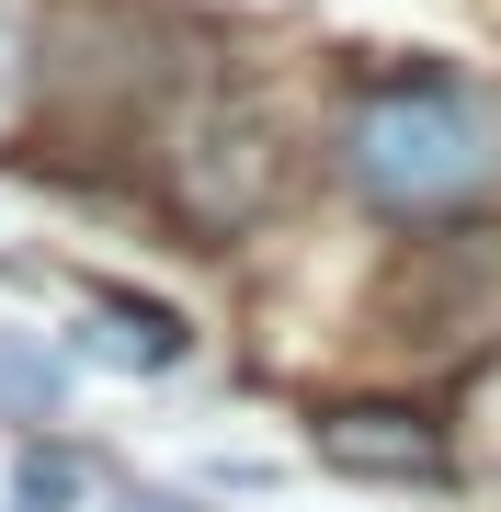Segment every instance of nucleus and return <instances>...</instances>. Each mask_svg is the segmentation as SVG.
Returning a JSON list of instances; mask_svg holds the SVG:
<instances>
[{"mask_svg": "<svg viewBox=\"0 0 501 512\" xmlns=\"http://www.w3.org/2000/svg\"><path fill=\"white\" fill-rule=\"evenodd\" d=\"M342 183L399 228H456L501 205V103L456 69H388L342 103Z\"/></svg>", "mask_w": 501, "mask_h": 512, "instance_id": "obj_1", "label": "nucleus"}, {"mask_svg": "<svg viewBox=\"0 0 501 512\" xmlns=\"http://www.w3.org/2000/svg\"><path fill=\"white\" fill-rule=\"evenodd\" d=\"M80 353H92V365H114V376H171V365L194 353V330H183V308H171V296L92 285V296H80Z\"/></svg>", "mask_w": 501, "mask_h": 512, "instance_id": "obj_2", "label": "nucleus"}, {"mask_svg": "<svg viewBox=\"0 0 501 512\" xmlns=\"http://www.w3.org/2000/svg\"><path fill=\"white\" fill-rule=\"evenodd\" d=\"M319 456L353 467V478H445L456 444L433 433L422 410H331V421H319Z\"/></svg>", "mask_w": 501, "mask_h": 512, "instance_id": "obj_3", "label": "nucleus"}, {"mask_svg": "<svg viewBox=\"0 0 501 512\" xmlns=\"http://www.w3.org/2000/svg\"><path fill=\"white\" fill-rule=\"evenodd\" d=\"M0 421H57V353L35 342V330H0Z\"/></svg>", "mask_w": 501, "mask_h": 512, "instance_id": "obj_4", "label": "nucleus"}, {"mask_svg": "<svg viewBox=\"0 0 501 512\" xmlns=\"http://www.w3.org/2000/svg\"><path fill=\"white\" fill-rule=\"evenodd\" d=\"M80 490H92V467H80L69 444H23V467H12V512H69Z\"/></svg>", "mask_w": 501, "mask_h": 512, "instance_id": "obj_5", "label": "nucleus"}, {"mask_svg": "<svg viewBox=\"0 0 501 512\" xmlns=\"http://www.w3.org/2000/svg\"><path fill=\"white\" fill-rule=\"evenodd\" d=\"M12 80H23V0H0V103H12Z\"/></svg>", "mask_w": 501, "mask_h": 512, "instance_id": "obj_6", "label": "nucleus"}, {"mask_svg": "<svg viewBox=\"0 0 501 512\" xmlns=\"http://www.w3.org/2000/svg\"><path fill=\"white\" fill-rule=\"evenodd\" d=\"M126 512H194V501H126Z\"/></svg>", "mask_w": 501, "mask_h": 512, "instance_id": "obj_7", "label": "nucleus"}]
</instances>
